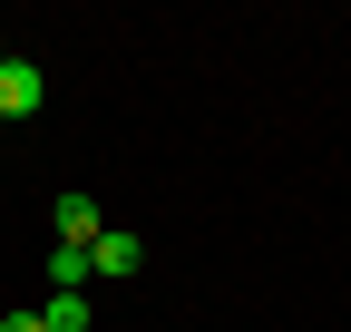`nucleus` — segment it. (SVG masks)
I'll return each mask as SVG.
<instances>
[{
    "label": "nucleus",
    "mask_w": 351,
    "mask_h": 332,
    "mask_svg": "<svg viewBox=\"0 0 351 332\" xmlns=\"http://www.w3.org/2000/svg\"><path fill=\"white\" fill-rule=\"evenodd\" d=\"M0 332H49V322H39V313H0Z\"/></svg>",
    "instance_id": "423d86ee"
},
{
    "label": "nucleus",
    "mask_w": 351,
    "mask_h": 332,
    "mask_svg": "<svg viewBox=\"0 0 351 332\" xmlns=\"http://www.w3.org/2000/svg\"><path fill=\"white\" fill-rule=\"evenodd\" d=\"M108 225H98V205L88 195H59V244H98Z\"/></svg>",
    "instance_id": "7ed1b4c3"
},
{
    "label": "nucleus",
    "mask_w": 351,
    "mask_h": 332,
    "mask_svg": "<svg viewBox=\"0 0 351 332\" xmlns=\"http://www.w3.org/2000/svg\"><path fill=\"white\" fill-rule=\"evenodd\" d=\"M0 69H10V59H0Z\"/></svg>",
    "instance_id": "0eeeda50"
},
{
    "label": "nucleus",
    "mask_w": 351,
    "mask_h": 332,
    "mask_svg": "<svg viewBox=\"0 0 351 332\" xmlns=\"http://www.w3.org/2000/svg\"><path fill=\"white\" fill-rule=\"evenodd\" d=\"M39 322H49V332H88V294H49Z\"/></svg>",
    "instance_id": "39448f33"
},
{
    "label": "nucleus",
    "mask_w": 351,
    "mask_h": 332,
    "mask_svg": "<svg viewBox=\"0 0 351 332\" xmlns=\"http://www.w3.org/2000/svg\"><path fill=\"white\" fill-rule=\"evenodd\" d=\"M88 274H98V264H88V244H59V254H49V294H78Z\"/></svg>",
    "instance_id": "20e7f679"
},
{
    "label": "nucleus",
    "mask_w": 351,
    "mask_h": 332,
    "mask_svg": "<svg viewBox=\"0 0 351 332\" xmlns=\"http://www.w3.org/2000/svg\"><path fill=\"white\" fill-rule=\"evenodd\" d=\"M39 98H49V88H39V69H29V59L0 69V117H39Z\"/></svg>",
    "instance_id": "f03ea898"
},
{
    "label": "nucleus",
    "mask_w": 351,
    "mask_h": 332,
    "mask_svg": "<svg viewBox=\"0 0 351 332\" xmlns=\"http://www.w3.org/2000/svg\"><path fill=\"white\" fill-rule=\"evenodd\" d=\"M88 264H98V283H117V274H137V264H147V244H137V235H117V225H108L98 244H88Z\"/></svg>",
    "instance_id": "f257e3e1"
}]
</instances>
